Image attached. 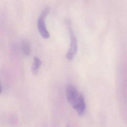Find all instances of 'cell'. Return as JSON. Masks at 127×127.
Instances as JSON below:
<instances>
[{"mask_svg": "<svg viewBox=\"0 0 127 127\" xmlns=\"http://www.w3.org/2000/svg\"><path fill=\"white\" fill-rule=\"evenodd\" d=\"M66 127H70V126L69 125H67L66 126Z\"/></svg>", "mask_w": 127, "mask_h": 127, "instance_id": "obj_6", "label": "cell"}, {"mask_svg": "<svg viewBox=\"0 0 127 127\" xmlns=\"http://www.w3.org/2000/svg\"><path fill=\"white\" fill-rule=\"evenodd\" d=\"M66 24L69 32L70 44L69 50L66 54V57L68 60H71L75 57L78 49L77 40L74 33L71 21L69 19L66 21Z\"/></svg>", "mask_w": 127, "mask_h": 127, "instance_id": "obj_2", "label": "cell"}, {"mask_svg": "<svg viewBox=\"0 0 127 127\" xmlns=\"http://www.w3.org/2000/svg\"><path fill=\"white\" fill-rule=\"evenodd\" d=\"M41 64V61L40 59L37 56H35L32 66V72L34 75L38 74Z\"/></svg>", "mask_w": 127, "mask_h": 127, "instance_id": "obj_5", "label": "cell"}, {"mask_svg": "<svg viewBox=\"0 0 127 127\" xmlns=\"http://www.w3.org/2000/svg\"><path fill=\"white\" fill-rule=\"evenodd\" d=\"M67 101L79 116L84 115L86 110V105L83 95L77 88L72 85H69L66 89Z\"/></svg>", "mask_w": 127, "mask_h": 127, "instance_id": "obj_1", "label": "cell"}, {"mask_svg": "<svg viewBox=\"0 0 127 127\" xmlns=\"http://www.w3.org/2000/svg\"><path fill=\"white\" fill-rule=\"evenodd\" d=\"M22 52L25 56H29L31 53V46L29 41L23 39L21 42Z\"/></svg>", "mask_w": 127, "mask_h": 127, "instance_id": "obj_4", "label": "cell"}, {"mask_svg": "<svg viewBox=\"0 0 127 127\" xmlns=\"http://www.w3.org/2000/svg\"><path fill=\"white\" fill-rule=\"evenodd\" d=\"M49 12V8L48 7L45 8L41 13L37 21L38 29L40 34L44 38H48L50 37L49 32L46 26V17Z\"/></svg>", "mask_w": 127, "mask_h": 127, "instance_id": "obj_3", "label": "cell"}]
</instances>
